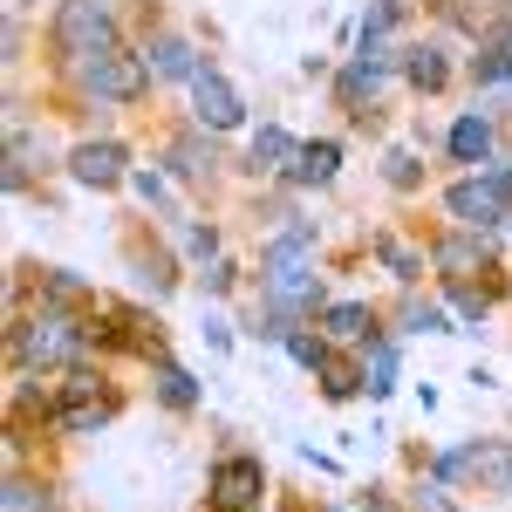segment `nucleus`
Returning <instances> with one entry per match:
<instances>
[{
	"instance_id": "26",
	"label": "nucleus",
	"mask_w": 512,
	"mask_h": 512,
	"mask_svg": "<svg viewBox=\"0 0 512 512\" xmlns=\"http://www.w3.org/2000/svg\"><path fill=\"white\" fill-rule=\"evenodd\" d=\"M410 328H431V335H451V321H444V308H410Z\"/></svg>"
},
{
	"instance_id": "15",
	"label": "nucleus",
	"mask_w": 512,
	"mask_h": 512,
	"mask_svg": "<svg viewBox=\"0 0 512 512\" xmlns=\"http://www.w3.org/2000/svg\"><path fill=\"white\" fill-rule=\"evenodd\" d=\"M103 417H110V403H89V390H76L69 410H55V424H62V431H96Z\"/></svg>"
},
{
	"instance_id": "12",
	"label": "nucleus",
	"mask_w": 512,
	"mask_h": 512,
	"mask_svg": "<svg viewBox=\"0 0 512 512\" xmlns=\"http://www.w3.org/2000/svg\"><path fill=\"white\" fill-rule=\"evenodd\" d=\"M437 267L451 280H465L472 267H485V239H444V246H437Z\"/></svg>"
},
{
	"instance_id": "20",
	"label": "nucleus",
	"mask_w": 512,
	"mask_h": 512,
	"mask_svg": "<svg viewBox=\"0 0 512 512\" xmlns=\"http://www.w3.org/2000/svg\"><path fill=\"white\" fill-rule=\"evenodd\" d=\"M7 512H48V492L28 485V478H14V485H7Z\"/></svg>"
},
{
	"instance_id": "8",
	"label": "nucleus",
	"mask_w": 512,
	"mask_h": 512,
	"mask_svg": "<svg viewBox=\"0 0 512 512\" xmlns=\"http://www.w3.org/2000/svg\"><path fill=\"white\" fill-rule=\"evenodd\" d=\"M465 472L485 492H512V444H478V451H465Z\"/></svg>"
},
{
	"instance_id": "11",
	"label": "nucleus",
	"mask_w": 512,
	"mask_h": 512,
	"mask_svg": "<svg viewBox=\"0 0 512 512\" xmlns=\"http://www.w3.org/2000/svg\"><path fill=\"white\" fill-rule=\"evenodd\" d=\"M151 76H185V82H192L198 76L192 48H185L178 35H158V41H151Z\"/></svg>"
},
{
	"instance_id": "19",
	"label": "nucleus",
	"mask_w": 512,
	"mask_h": 512,
	"mask_svg": "<svg viewBox=\"0 0 512 512\" xmlns=\"http://www.w3.org/2000/svg\"><path fill=\"white\" fill-rule=\"evenodd\" d=\"M158 390H164V403H171V410H192V403H198V383L185 376V369H171V362L158 369Z\"/></svg>"
},
{
	"instance_id": "5",
	"label": "nucleus",
	"mask_w": 512,
	"mask_h": 512,
	"mask_svg": "<svg viewBox=\"0 0 512 512\" xmlns=\"http://www.w3.org/2000/svg\"><path fill=\"white\" fill-rule=\"evenodd\" d=\"M260 458H219V472H212V506L219 512H253L260 506Z\"/></svg>"
},
{
	"instance_id": "6",
	"label": "nucleus",
	"mask_w": 512,
	"mask_h": 512,
	"mask_svg": "<svg viewBox=\"0 0 512 512\" xmlns=\"http://www.w3.org/2000/svg\"><path fill=\"white\" fill-rule=\"evenodd\" d=\"M192 110H198V123H212V130H233V123L246 117L239 96H233V82L212 76V69H198V76H192Z\"/></svg>"
},
{
	"instance_id": "9",
	"label": "nucleus",
	"mask_w": 512,
	"mask_h": 512,
	"mask_svg": "<svg viewBox=\"0 0 512 512\" xmlns=\"http://www.w3.org/2000/svg\"><path fill=\"white\" fill-rule=\"evenodd\" d=\"M335 164H342V144H301L294 164H287V178H294V185H328Z\"/></svg>"
},
{
	"instance_id": "29",
	"label": "nucleus",
	"mask_w": 512,
	"mask_h": 512,
	"mask_svg": "<svg viewBox=\"0 0 512 512\" xmlns=\"http://www.w3.org/2000/svg\"><path fill=\"white\" fill-rule=\"evenodd\" d=\"M48 294H55V301H82V287L69 274H48Z\"/></svg>"
},
{
	"instance_id": "1",
	"label": "nucleus",
	"mask_w": 512,
	"mask_h": 512,
	"mask_svg": "<svg viewBox=\"0 0 512 512\" xmlns=\"http://www.w3.org/2000/svg\"><path fill=\"white\" fill-rule=\"evenodd\" d=\"M55 48L76 55V62H89V55H110V48H117V28H110V14H103L96 0H62V14H55Z\"/></svg>"
},
{
	"instance_id": "21",
	"label": "nucleus",
	"mask_w": 512,
	"mask_h": 512,
	"mask_svg": "<svg viewBox=\"0 0 512 512\" xmlns=\"http://www.w3.org/2000/svg\"><path fill=\"white\" fill-rule=\"evenodd\" d=\"M171 158H178V171H185V178H205V171H212V164H219V158H212V144H205V151H198L192 137H185V144H178V151H171Z\"/></svg>"
},
{
	"instance_id": "7",
	"label": "nucleus",
	"mask_w": 512,
	"mask_h": 512,
	"mask_svg": "<svg viewBox=\"0 0 512 512\" xmlns=\"http://www.w3.org/2000/svg\"><path fill=\"white\" fill-rule=\"evenodd\" d=\"M69 171H76L82 185H96V192H110L130 178V164H123V144H76L69 151Z\"/></svg>"
},
{
	"instance_id": "28",
	"label": "nucleus",
	"mask_w": 512,
	"mask_h": 512,
	"mask_svg": "<svg viewBox=\"0 0 512 512\" xmlns=\"http://www.w3.org/2000/svg\"><path fill=\"white\" fill-rule=\"evenodd\" d=\"M451 301H458V315H485V294H472V287H458V294H451Z\"/></svg>"
},
{
	"instance_id": "3",
	"label": "nucleus",
	"mask_w": 512,
	"mask_h": 512,
	"mask_svg": "<svg viewBox=\"0 0 512 512\" xmlns=\"http://www.w3.org/2000/svg\"><path fill=\"white\" fill-rule=\"evenodd\" d=\"M76 69H82V89H96V96H110V103H137L144 82H151V62H144V55H123V48L89 55V62H76Z\"/></svg>"
},
{
	"instance_id": "32",
	"label": "nucleus",
	"mask_w": 512,
	"mask_h": 512,
	"mask_svg": "<svg viewBox=\"0 0 512 512\" xmlns=\"http://www.w3.org/2000/svg\"><path fill=\"white\" fill-rule=\"evenodd\" d=\"M369 512H390V506H383V499H369Z\"/></svg>"
},
{
	"instance_id": "25",
	"label": "nucleus",
	"mask_w": 512,
	"mask_h": 512,
	"mask_svg": "<svg viewBox=\"0 0 512 512\" xmlns=\"http://www.w3.org/2000/svg\"><path fill=\"white\" fill-rule=\"evenodd\" d=\"M390 185H417V158L410 151H390Z\"/></svg>"
},
{
	"instance_id": "17",
	"label": "nucleus",
	"mask_w": 512,
	"mask_h": 512,
	"mask_svg": "<svg viewBox=\"0 0 512 512\" xmlns=\"http://www.w3.org/2000/svg\"><path fill=\"white\" fill-rule=\"evenodd\" d=\"M328 335H342V342H355V335H369V308H355V301H335L328 308Z\"/></svg>"
},
{
	"instance_id": "2",
	"label": "nucleus",
	"mask_w": 512,
	"mask_h": 512,
	"mask_svg": "<svg viewBox=\"0 0 512 512\" xmlns=\"http://www.w3.org/2000/svg\"><path fill=\"white\" fill-rule=\"evenodd\" d=\"M14 349H21L28 369H62V362H76V355H82V328L69 315L48 308V315H35L21 335H14Z\"/></svg>"
},
{
	"instance_id": "22",
	"label": "nucleus",
	"mask_w": 512,
	"mask_h": 512,
	"mask_svg": "<svg viewBox=\"0 0 512 512\" xmlns=\"http://www.w3.org/2000/svg\"><path fill=\"white\" fill-rule=\"evenodd\" d=\"M396 390V349H376V362H369V396H390Z\"/></svg>"
},
{
	"instance_id": "27",
	"label": "nucleus",
	"mask_w": 512,
	"mask_h": 512,
	"mask_svg": "<svg viewBox=\"0 0 512 512\" xmlns=\"http://www.w3.org/2000/svg\"><path fill=\"white\" fill-rule=\"evenodd\" d=\"M130 185H137V198H144V205H164V178H151V171H137Z\"/></svg>"
},
{
	"instance_id": "10",
	"label": "nucleus",
	"mask_w": 512,
	"mask_h": 512,
	"mask_svg": "<svg viewBox=\"0 0 512 512\" xmlns=\"http://www.w3.org/2000/svg\"><path fill=\"white\" fill-rule=\"evenodd\" d=\"M485 151H492V123L485 117H458L451 123V158L458 164H478Z\"/></svg>"
},
{
	"instance_id": "16",
	"label": "nucleus",
	"mask_w": 512,
	"mask_h": 512,
	"mask_svg": "<svg viewBox=\"0 0 512 512\" xmlns=\"http://www.w3.org/2000/svg\"><path fill=\"white\" fill-rule=\"evenodd\" d=\"M403 76L417 82V89H444V55H437V48H410Z\"/></svg>"
},
{
	"instance_id": "23",
	"label": "nucleus",
	"mask_w": 512,
	"mask_h": 512,
	"mask_svg": "<svg viewBox=\"0 0 512 512\" xmlns=\"http://www.w3.org/2000/svg\"><path fill=\"white\" fill-rule=\"evenodd\" d=\"M287 355H294V362H308V369H321V362H328V349H321L315 335H287Z\"/></svg>"
},
{
	"instance_id": "18",
	"label": "nucleus",
	"mask_w": 512,
	"mask_h": 512,
	"mask_svg": "<svg viewBox=\"0 0 512 512\" xmlns=\"http://www.w3.org/2000/svg\"><path fill=\"white\" fill-rule=\"evenodd\" d=\"M321 383H328V396H355L369 376H362L355 362H342V355H328V362H321Z\"/></svg>"
},
{
	"instance_id": "31",
	"label": "nucleus",
	"mask_w": 512,
	"mask_h": 512,
	"mask_svg": "<svg viewBox=\"0 0 512 512\" xmlns=\"http://www.w3.org/2000/svg\"><path fill=\"white\" fill-rule=\"evenodd\" d=\"M417 512H451V506H444V492H417Z\"/></svg>"
},
{
	"instance_id": "30",
	"label": "nucleus",
	"mask_w": 512,
	"mask_h": 512,
	"mask_svg": "<svg viewBox=\"0 0 512 512\" xmlns=\"http://www.w3.org/2000/svg\"><path fill=\"white\" fill-rule=\"evenodd\" d=\"M185 246H192V253H212L219 239H212V226H192V233H185Z\"/></svg>"
},
{
	"instance_id": "24",
	"label": "nucleus",
	"mask_w": 512,
	"mask_h": 512,
	"mask_svg": "<svg viewBox=\"0 0 512 512\" xmlns=\"http://www.w3.org/2000/svg\"><path fill=\"white\" fill-rule=\"evenodd\" d=\"M383 260H390V267H396L403 280L417 274V253H410V246H396V239H383Z\"/></svg>"
},
{
	"instance_id": "13",
	"label": "nucleus",
	"mask_w": 512,
	"mask_h": 512,
	"mask_svg": "<svg viewBox=\"0 0 512 512\" xmlns=\"http://www.w3.org/2000/svg\"><path fill=\"white\" fill-rule=\"evenodd\" d=\"M294 151H301V144H294V137H287L280 123H267V130L253 137V171H274V164H287Z\"/></svg>"
},
{
	"instance_id": "4",
	"label": "nucleus",
	"mask_w": 512,
	"mask_h": 512,
	"mask_svg": "<svg viewBox=\"0 0 512 512\" xmlns=\"http://www.w3.org/2000/svg\"><path fill=\"white\" fill-rule=\"evenodd\" d=\"M512 198V171H492V178H458L444 205H451V219H465V226H492L499 212H506Z\"/></svg>"
},
{
	"instance_id": "14",
	"label": "nucleus",
	"mask_w": 512,
	"mask_h": 512,
	"mask_svg": "<svg viewBox=\"0 0 512 512\" xmlns=\"http://www.w3.org/2000/svg\"><path fill=\"white\" fill-rule=\"evenodd\" d=\"M506 76H512V28H499L478 48V82H506Z\"/></svg>"
}]
</instances>
